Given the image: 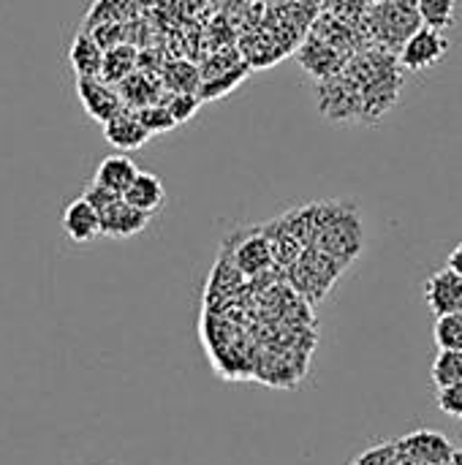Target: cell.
I'll return each instance as SVG.
<instances>
[{
    "instance_id": "6da1fadb",
    "label": "cell",
    "mask_w": 462,
    "mask_h": 465,
    "mask_svg": "<svg viewBox=\"0 0 462 465\" xmlns=\"http://www.w3.org/2000/svg\"><path fill=\"white\" fill-rule=\"evenodd\" d=\"M395 52L365 46L340 74L319 84V109L335 123H376L400 95L403 71Z\"/></svg>"
},
{
    "instance_id": "7a4b0ae2",
    "label": "cell",
    "mask_w": 462,
    "mask_h": 465,
    "mask_svg": "<svg viewBox=\"0 0 462 465\" xmlns=\"http://www.w3.org/2000/svg\"><path fill=\"white\" fill-rule=\"evenodd\" d=\"M310 213V248H319L349 267L362 251V218L354 202H313Z\"/></svg>"
},
{
    "instance_id": "3957f363",
    "label": "cell",
    "mask_w": 462,
    "mask_h": 465,
    "mask_svg": "<svg viewBox=\"0 0 462 465\" xmlns=\"http://www.w3.org/2000/svg\"><path fill=\"white\" fill-rule=\"evenodd\" d=\"M419 27H422V16L414 0H378L370 5L365 16L368 44L395 54Z\"/></svg>"
},
{
    "instance_id": "277c9868",
    "label": "cell",
    "mask_w": 462,
    "mask_h": 465,
    "mask_svg": "<svg viewBox=\"0 0 462 465\" xmlns=\"http://www.w3.org/2000/svg\"><path fill=\"white\" fill-rule=\"evenodd\" d=\"M346 267L338 259H332L329 253H324L319 248H305L302 256L289 267V278L300 294H305L316 302L332 289V283L338 281V275Z\"/></svg>"
},
{
    "instance_id": "5b68a950",
    "label": "cell",
    "mask_w": 462,
    "mask_h": 465,
    "mask_svg": "<svg viewBox=\"0 0 462 465\" xmlns=\"http://www.w3.org/2000/svg\"><path fill=\"white\" fill-rule=\"evenodd\" d=\"M400 463L398 465H452L455 444L438 430H414L398 439Z\"/></svg>"
},
{
    "instance_id": "8992f818",
    "label": "cell",
    "mask_w": 462,
    "mask_h": 465,
    "mask_svg": "<svg viewBox=\"0 0 462 465\" xmlns=\"http://www.w3.org/2000/svg\"><path fill=\"white\" fill-rule=\"evenodd\" d=\"M447 54H449V38L444 35V30L422 25L403 44V49L398 52V60L406 71H428L438 65Z\"/></svg>"
},
{
    "instance_id": "52a82bcc",
    "label": "cell",
    "mask_w": 462,
    "mask_h": 465,
    "mask_svg": "<svg viewBox=\"0 0 462 465\" xmlns=\"http://www.w3.org/2000/svg\"><path fill=\"white\" fill-rule=\"evenodd\" d=\"M76 95H79V104L84 106V112L101 125L125 109L120 90L114 84L103 82L101 76H76Z\"/></svg>"
},
{
    "instance_id": "ba28073f",
    "label": "cell",
    "mask_w": 462,
    "mask_h": 465,
    "mask_svg": "<svg viewBox=\"0 0 462 465\" xmlns=\"http://www.w3.org/2000/svg\"><path fill=\"white\" fill-rule=\"evenodd\" d=\"M297 57H300L302 68H305L308 74H313L319 82H324V79L340 74V71L346 68V63L351 60L349 54H343L340 49H335L329 41H324V38L316 35V33H308V38L302 41Z\"/></svg>"
},
{
    "instance_id": "9c48e42d",
    "label": "cell",
    "mask_w": 462,
    "mask_h": 465,
    "mask_svg": "<svg viewBox=\"0 0 462 465\" xmlns=\"http://www.w3.org/2000/svg\"><path fill=\"white\" fill-rule=\"evenodd\" d=\"M425 302L436 319L462 313V275H457L452 267L433 272L425 283Z\"/></svg>"
},
{
    "instance_id": "30bf717a",
    "label": "cell",
    "mask_w": 462,
    "mask_h": 465,
    "mask_svg": "<svg viewBox=\"0 0 462 465\" xmlns=\"http://www.w3.org/2000/svg\"><path fill=\"white\" fill-rule=\"evenodd\" d=\"M152 134L144 128V123L139 120V114L133 109H123L117 112L109 123H103V139L120 150V153H133V150H142L147 144Z\"/></svg>"
},
{
    "instance_id": "8fae6325",
    "label": "cell",
    "mask_w": 462,
    "mask_h": 465,
    "mask_svg": "<svg viewBox=\"0 0 462 465\" xmlns=\"http://www.w3.org/2000/svg\"><path fill=\"white\" fill-rule=\"evenodd\" d=\"M147 223H150V215L128 204L123 196L101 213V232L103 237H114V240H128L133 234H142Z\"/></svg>"
},
{
    "instance_id": "7c38bea8",
    "label": "cell",
    "mask_w": 462,
    "mask_h": 465,
    "mask_svg": "<svg viewBox=\"0 0 462 465\" xmlns=\"http://www.w3.org/2000/svg\"><path fill=\"white\" fill-rule=\"evenodd\" d=\"M63 232L68 234V240L74 242H93L95 237H101V213L84 199H74L65 210H63Z\"/></svg>"
},
{
    "instance_id": "4fadbf2b",
    "label": "cell",
    "mask_w": 462,
    "mask_h": 465,
    "mask_svg": "<svg viewBox=\"0 0 462 465\" xmlns=\"http://www.w3.org/2000/svg\"><path fill=\"white\" fill-rule=\"evenodd\" d=\"M272 264H275V256H272V245H270L264 229L245 237L242 245L234 251V267L245 275H261Z\"/></svg>"
},
{
    "instance_id": "5bb4252c",
    "label": "cell",
    "mask_w": 462,
    "mask_h": 465,
    "mask_svg": "<svg viewBox=\"0 0 462 465\" xmlns=\"http://www.w3.org/2000/svg\"><path fill=\"white\" fill-rule=\"evenodd\" d=\"M106 49L98 44V38L90 30H82L74 35V44L68 49V60L76 76H101Z\"/></svg>"
},
{
    "instance_id": "9a60e30c",
    "label": "cell",
    "mask_w": 462,
    "mask_h": 465,
    "mask_svg": "<svg viewBox=\"0 0 462 465\" xmlns=\"http://www.w3.org/2000/svg\"><path fill=\"white\" fill-rule=\"evenodd\" d=\"M136 174H139L136 163H133L128 155L114 153V155H106V158L98 163L93 180H95L98 185H103V188H109V191H114V193L123 196V193L131 188V183L136 180Z\"/></svg>"
},
{
    "instance_id": "2e32d148",
    "label": "cell",
    "mask_w": 462,
    "mask_h": 465,
    "mask_svg": "<svg viewBox=\"0 0 462 465\" xmlns=\"http://www.w3.org/2000/svg\"><path fill=\"white\" fill-rule=\"evenodd\" d=\"M123 199H125L128 204H133L136 210L152 215V213H158V210L163 207L166 191H163V183H161L158 174H152V172H139L136 180L131 183V188L123 193Z\"/></svg>"
},
{
    "instance_id": "e0dca14e",
    "label": "cell",
    "mask_w": 462,
    "mask_h": 465,
    "mask_svg": "<svg viewBox=\"0 0 462 465\" xmlns=\"http://www.w3.org/2000/svg\"><path fill=\"white\" fill-rule=\"evenodd\" d=\"M136 71V49L131 44H117L112 49H106L103 54V68H101V79L109 84H120L123 79H128Z\"/></svg>"
},
{
    "instance_id": "ac0fdd59",
    "label": "cell",
    "mask_w": 462,
    "mask_h": 465,
    "mask_svg": "<svg viewBox=\"0 0 462 465\" xmlns=\"http://www.w3.org/2000/svg\"><path fill=\"white\" fill-rule=\"evenodd\" d=\"M120 95H123V104L125 109H142V106H150V104H158V90L152 87V82L142 74H131L128 79H123L117 84Z\"/></svg>"
},
{
    "instance_id": "d6986e66",
    "label": "cell",
    "mask_w": 462,
    "mask_h": 465,
    "mask_svg": "<svg viewBox=\"0 0 462 465\" xmlns=\"http://www.w3.org/2000/svg\"><path fill=\"white\" fill-rule=\"evenodd\" d=\"M422 25L436 30H449L457 22V0H414Z\"/></svg>"
},
{
    "instance_id": "ffe728a7",
    "label": "cell",
    "mask_w": 462,
    "mask_h": 465,
    "mask_svg": "<svg viewBox=\"0 0 462 465\" xmlns=\"http://www.w3.org/2000/svg\"><path fill=\"white\" fill-rule=\"evenodd\" d=\"M430 376H433L436 390L462 381V351H441V349H438V354H436V360H433Z\"/></svg>"
},
{
    "instance_id": "44dd1931",
    "label": "cell",
    "mask_w": 462,
    "mask_h": 465,
    "mask_svg": "<svg viewBox=\"0 0 462 465\" xmlns=\"http://www.w3.org/2000/svg\"><path fill=\"white\" fill-rule=\"evenodd\" d=\"M433 341L441 351H462V313L438 316L433 327Z\"/></svg>"
},
{
    "instance_id": "7402d4cb",
    "label": "cell",
    "mask_w": 462,
    "mask_h": 465,
    "mask_svg": "<svg viewBox=\"0 0 462 465\" xmlns=\"http://www.w3.org/2000/svg\"><path fill=\"white\" fill-rule=\"evenodd\" d=\"M370 5H373V0H321L324 14L343 19V22H351V25H365Z\"/></svg>"
},
{
    "instance_id": "603a6c76",
    "label": "cell",
    "mask_w": 462,
    "mask_h": 465,
    "mask_svg": "<svg viewBox=\"0 0 462 465\" xmlns=\"http://www.w3.org/2000/svg\"><path fill=\"white\" fill-rule=\"evenodd\" d=\"M139 114V120L144 123V128L150 134H166L177 125V120L172 117L169 106L166 104H150V106H142V109H133Z\"/></svg>"
},
{
    "instance_id": "cb8c5ba5",
    "label": "cell",
    "mask_w": 462,
    "mask_h": 465,
    "mask_svg": "<svg viewBox=\"0 0 462 465\" xmlns=\"http://www.w3.org/2000/svg\"><path fill=\"white\" fill-rule=\"evenodd\" d=\"M400 463V447L398 441H384L370 450H365L359 458H354L349 465H398Z\"/></svg>"
},
{
    "instance_id": "d4e9b609",
    "label": "cell",
    "mask_w": 462,
    "mask_h": 465,
    "mask_svg": "<svg viewBox=\"0 0 462 465\" xmlns=\"http://www.w3.org/2000/svg\"><path fill=\"white\" fill-rule=\"evenodd\" d=\"M436 406H438V411H444L447 417L462 420V381L449 384V387H441V390L436 392Z\"/></svg>"
},
{
    "instance_id": "484cf974",
    "label": "cell",
    "mask_w": 462,
    "mask_h": 465,
    "mask_svg": "<svg viewBox=\"0 0 462 465\" xmlns=\"http://www.w3.org/2000/svg\"><path fill=\"white\" fill-rule=\"evenodd\" d=\"M199 104H202V98H199L196 93H174V95L166 101V106H169L172 117L177 120V125L185 123V120H191V117L196 114Z\"/></svg>"
},
{
    "instance_id": "4316f807",
    "label": "cell",
    "mask_w": 462,
    "mask_h": 465,
    "mask_svg": "<svg viewBox=\"0 0 462 465\" xmlns=\"http://www.w3.org/2000/svg\"><path fill=\"white\" fill-rule=\"evenodd\" d=\"M98 213H103L109 204H114L117 199H120V193H114V191H109V188H103V185H98L95 180L84 188V193H82Z\"/></svg>"
},
{
    "instance_id": "83f0119b",
    "label": "cell",
    "mask_w": 462,
    "mask_h": 465,
    "mask_svg": "<svg viewBox=\"0 0 462 465\" xmlns=\"http://www.w3.org/2000/svg\"><path fill=\"white\" fill-rule=\"evenodd\" d=\"M447 267H452L457 275H462V242L449 253V259H447Z\"/></svg>"
},
{
    "instance_id": "f1b7e54d",
    "label": "cell",
    "mask_w": 462,
    "mask_h": 465,
    "mask_svg": "<svg viewBox=\"0 0 462 465\" xmlns=\"http://www.w3.org/2000/svg\"><path fill=\"white\" fill-rule=\"evenodd\" d=\"M452 465H462V447L455 450V460H452Z\"/></svg>"
},
{
    "instance_id": "f546056e",
    "label": "cell",
    "mask_w": 462,
    "mask_h": 465,
    "mask_svg": "<svg viewBox=\"0 0 462 465\" xmlns=\"http://www.w3.org/2000/svg\"><path fill=\"white\" fill-rule=\"evenodd\" d=\"M373 3H378V0H373Z\"/></svg>"
}]
</instances>
